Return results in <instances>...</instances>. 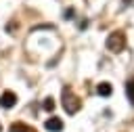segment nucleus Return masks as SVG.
I'll list each match as a JSON object with an SVG mask.
<instances>
[{
    "instance_id": "obj_1",
    "label": "nucleus",
    "mask_w": 134,
    "mask_h": 132,
    "mask_svg": "<svg viewBox=\"0 0 134 132\" xmlns=\"http://www.w3.org/2000/svg\"><path fill=\"white\" fill-rule=\"evenodd\" d=\"M107 48L111 52H121L126 48V36H124V31H111L107 36Z\"/></svg>"
},
{
    "instance_id": "obj_2",
    "label": "nucleus",
    "mask_w": 134,
    "mask_h": 132,
    "mask_svg": "<svg viewBox=\"0 0 134 132\" xmlns=\"http://www.w3.org/2000/svg\"><path fill=\"white\" fill-rule=\"evenodd\" d=\"M63 107L67 109V113H75L80 109V98L69 88H63Z\"/></svg>"
},
{
    "instance_id": "obj_3",
    "label": "nucleus",
    "mask_w": 134,
    "mask_h": 132,
    "mask_svg": "<svg viewBox=\"0 0 134 132\" xmlns=\"http://www.w3.org/2000/svg\"><path fill=\"white\" fill-rule=\"evenodd\" d=\"M15 103H17V94H15L13 90H6V92L0 94V105H2L4 109H10Z\"/></svg>"
},
{
    "instance_id": "obj_4",
    "label": "nucleus",
    "mask_w": 134,
    "mask_h": 132,
    "mask_svg": "<svg viewBox=\"0 0 134 132\" xmlns=\"http://www.w3.org/2000/svg\"><path fill=\"white\" fill-rule=\"evenodd\" d=\"M46 130L48 132H61L63 130V122L59 119V117H50V119H46Z\"/></svg>"
},
{
    "instance_id": "obj_5",
    "label": "nucleus",
    "mask_w": 134,
    "mask_h": 132,
    "mask_svg": "<svg viewBox=\"0 0 134 132\" xmlns=\"http://www.w3.org/2000/svg\"><path fill=\"white\" fill-rule=\"evenodd\" d=\"M10 132H36V130L23 122H15V124H10Z\"/></svg>"
},
{
    "instance_id": "obj_6",
    "label": "nucleus",
    "mask_w": 134,
    "mask_h": 132,
    "mask_svg": "<svg viewBox=\"0 0 134 132\" xmlns=\"http://www.w3.org/2000/svg\"><path fill=\"white\" fill-rule=\"evenodd\" d=\"M126 92H128V101L134 105V78H130L126 82Z\"/></svg>"
},
{
    "instance_id": "obj_7",
    "label": "nucleus",
    "mask_w": 134,
    "mask_h": 132,
    "mask_svg": "<svg viewBox=\"0 0 134 132\" xmlns=\"http://www.w3.org/2000/svg\"><path fill=\"white\" fill-rule=\"evenodd\" d=\"M98 94H103V96H109V94H111V86H109L107 82L98 84Z\"/></svg>"
},
{
    "instance_id": "obj_8",
    "label": "nucleus",
    "mask_w": 134,
    "mask_h": 132,
    "mask_svg": "<svg viewBox=\"0 0 134 132\" xmlns=\"http://www.w3.org/2000/svg\"><path fill=\"white\" fill-rule=\"evenodd\" d=\"M52 107H54V103H52V98L48 96V98L44 101V109H46V111H52Z\"/></svg>"
},
{
    "instance_id": "obj_9",
    "label": "nucleus",
    "mask_w": 134,
    "mask_h": 132,
    "mask_svg": "<svg viewBox=\"0 0 134 132\" xmlns=\"http://www.w3.org/2000/svg\"><path fill=\"white\" fill-rule=\"evenodd\" d=\"M0 132H2V126H0Z\"/></svg>"
}]
</instances>
